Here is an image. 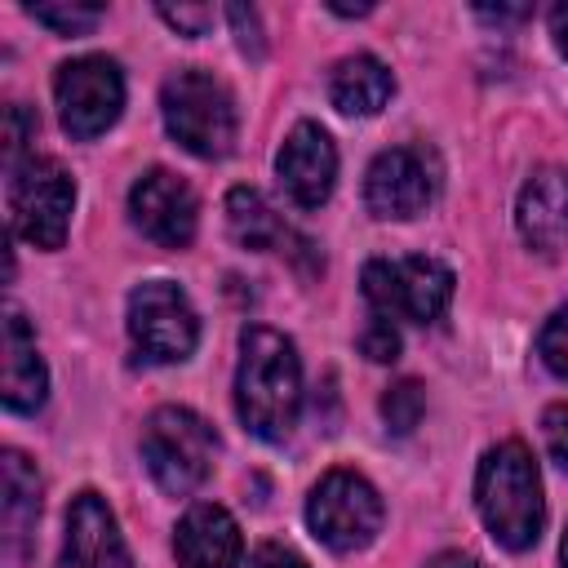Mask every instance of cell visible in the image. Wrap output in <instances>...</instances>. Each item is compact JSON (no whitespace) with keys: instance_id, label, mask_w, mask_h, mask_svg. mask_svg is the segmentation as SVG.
<instances>
[{"instance_id":"1","label":"cell","mask_w":568,"mask_h":568,"mask_svg":"<svg viewBox=\"0 0 568 568\" xmlns=\"http://www.w3.org/2000/svg\"><path fill=\"white\" fill-rule=\"evenodd\" d=\"M302 408V364L284 333L244 328L240 333V368H235V413L244 430L266 444L288 439Z\"/></svg>"},{"instance_id":"2","label":"cell","mask_w":568,"mask_h":568,"mask_svg":"<svg viewBox=\"0 0 568 568\" xmlns=\"http://www.w3.org/2000/svg\"><path fill=\"white\" fill-rule=\"evenodd\" d=\"M475 506L497 546H506V550L537 546V537L546 528V501H541L537 462L524 444L506 439L484 453V462L475 470Z\"/></svg>"},{"instance_id":"3","label":"cell","mask_w":568,"mask_h":568,"mask_svg":"<svg viewBox=\"0 0 568 568\" xmlns=\"http://www.w3.org/2000/svg\"><path fill=\"white\" fill-rule=\"evenodd\" d=\"M160 115H164V129L173 133L178 146H186L191 155L200 160H217L231 151L235 142V98L231 89L200 71V67H186V71H173L160 89Z\"/></svg>"},{"instance_id":"4","label":"cell","mask_w":568,"mask_h":568,"mask_svg":"<svg viewBox=\"0 0 568 568\" xmlns=\"http://www.w3.org/2000/svg\"><path fill=\"white\" fill-rule=\"evenodd\" d=\"M213 457H217V435L200 413L164 404V408H155L146 417V426H142V462H146L151 479L169 497L195 493L213 475Z\"/></svg>"},{"instance_id":"5","label":"cell","mask_w":568,"mask_h":568,"mask_svg":"<svg viewBox=\"0 0 568 568\" xmlns=\"http://www.w3.org/2000/svg\"><path fill=\"white\" fill-rule=\"evenodd\" d=\"M364 297L382 320L430 324L453 302V271L439 257H404V262H368Z\"/></svg>"},{"instance_id":"6","label":"cell","mask_w":568,"mask_h":568,"mask_svg":"<svg viewBox=\"0 0 568 568\" xmlns=\"http://www.w3.org/2000/svg\"><path fill=\"white\" fill-rule=\"evenodd\" d=\"M382 497L377 488L355 475V470H328L311 497H306V524L311 532L337 550V555H351V550H364L377 532H382Z\"/></svg>"},{"instance_id":"7","label":"cell","mask_w":568,"mask_h":568,"mask_svg":"<svg viewBox=\"0 0 568 568\" xmlns=\"http://www.w3.org/2000/svg\"><path fill=\"white\" fill-rule=\"evenodd\" d=\"M75 209V182L58 160H22L9 169V213L13 231L36 248H62Z\"/></svg>"},{"instance_id":"8","label":"cell","mask_w":568,"mask_h":568,"mask_svg":"<svg viewBox=\"0 0 568 568\" xmlns=\"http://www.w3.org/2000/svg\"><path fill=\"white\" fill-rule=\"evenodd\" d=\"M129 337L146 364H178L200 342V315L178 284L146 280L129 293Z\"/></svg>"},{"instance_id":"9","label":"cell","mask_w":568,"mask_h":568,"mask_svg":"<svg viewBox=\"0 0 568 568\" xmlns=\"http://www.w3.org/2000/svg\"><path fill=\"white\" fill-rule=\"evenodd\" d=\"M53 98H58V115L62 129L75 142H89L98 133H106L120 120L124 106V75L111 58L102 53H84L58 67L53 75Z\"/></svg>"},{"instance_id":"10","label":"cell","mask_w":568,"mask_h":568,"mask_svg":"<svg viewBox=\"0 0 568 568\" xmlns=\"http://www.w3.org/2000/svg\"><path fill=\"white\" fill-rule=\"evenodd\" d=\"M435 164L422 146H390L368 164L364 204L373 217H417L435 200Z\"/></svg>"},{"instance_id":"11","label":"cell","mask_w":568,"mask_h":568,"mask_svg":"<svg viewBox=\"0 0 568 568\" xmlns=\"http://www.w3.org/2000/svg\"><path fill=\"white\" fill-rule=\"evenodd\" d=\"M129 213H133L138 231L146 240H155L160 248H186L195 240V222H200L195 191L169 169H151L133 182Z\"/></svg>"},{"instance_id":"12","label":"cell","mask_w":568,"mask_h":568,"mask_svg":"<svg viewBox=\"0 0 568 568\" xmlns=\"http://www.w3.org/2000/svg\"><path fill=\"white\" fill-rule=\"evenodd\" d=\"M275 173H280V182H284V191L297 209H320L333 195V182H337L333 138L311 120L293 124V133L284 138V146L275 155Z\"/></svg>"},{"instance_id":"13","label":"cell","mask_w":568,"mask_h":568,"mask_svg":"<svg viewBox=\"0 0 568 568\" xmlns=\"http://www.w3.org/2000/svg\"><path fill=\"white\" fill-rule=\"evenodd\" d=\"M53 568H133L111 506L98 493H80L67 506V537Z\"/></svg>"},{"instance_id":"14","label":"cell","mask_w":568,"mask_h":568,"mask_svg":"<svg viewBox=\"0 0 568 568\" xmlns=\"http://www.w3.org/2000/svg\"><path fill=\"white\" fill-rule=\"evenodd\" d=\"M173 555H178V568H240V555H244L240 524L217 501H195L178 519Z\"/></svg>"},{"instance_id":"15","label":"cell","mask_w":568,"mask_h":568,"mask_svg":"<svg viewBox=\"0 0 568 568\" xmlns=\"http://www.w3.org/2000/svg\"><path fill=\"white\" fill-rule=\"evenodd\" d=\"M515 222L524 244H532L537 253L568 248V169H537L519 191Z\"/></svg>"},{"instance_id":"16","label":"cell","mask_w":568,"mask_h":568,"mask_svg":"<svg viewBox=\"0 0 568 568\" xmlns=\"http://www.w3.org/2000/svg\"><path fill=\"white\" fill-rule=\"evenodd\" d=\"M36 519H40V475L18 448H9L4 453V501H0V550L9 568L27 564L36 546Z\"/></svg>"},{"instance_id":"17","label":"cell","mask_w":568,"mask_h":568,"mask_svg":"<svg viewBox=\"0 0 568 568\" xmlns=\"http://www.w3.org/2000/svg\"><path fill=\"white\" fill-rule=\"evenodd\" d=\"M4 377H0V399L4 408L13 413H36L44 404V390H49V373H44V359L36 351V333L27 324L22 311H9L4 315Z\"/></svg>"},{"instance_id":"18","label":"cell","mask_w":568,"mask_h":568,"mask_svg":"<svg viewBox=\"0 0 568 568\" xmlns=\"http://www.w3.org/2000/svg\"><path fill=\"white\" fill-rule=\"evenodd\" d=\"M390 89H395V80L386 71V62H377L373 53L342 58L328 75V102L342 115H377L390 102Z\"/></svg>"},{"instance_id":"19","label":"cell","mask_w":568,"mask_h":568,"mask_svg":"<svg viewBox=\"0 0 568 568\" xmlns=\"http://www.w3.org/2000/svg\"><path fill=\"white\" fill-rule=\"evenodd\" d=\"M226 226L235 235L240 248H284L288 244V226L275 217V209L253 191V186H235L226 195Z\"/></svg>"},{"instance_id":"20","label":"cell","mask_w":568,"mask_h":568,"mask_svg":"<svg viewBox=\"0 0 568 568\" xmlns=\"http://www.w3.org/2000/svg\"><path fill=\"white\" fill-rule=\"evenodd\" d=\"M27 13L58 36H89L102 18V4H31Z\"/></svg>"},{"instance_id":"21","label":"cell","mask_w":568,"mask_h":568,"mask_svg":"<svg viewBox=\"0 0 568 568\" xmlns=\"http://www.w3.org/2000/svg\"><path fill=\"white\" fill-rule=\"evenodd\" d=\"M422 408H426V395H422V386L417 382H395L386 395H382V417H386V426L395 430V435H408L417 422H422Z\"/></svg>"},{"instance_id":"22","label":"cell","mask_w":568,"mask_h":568,"mask_svg":"<svg viewBox=\"0 0 568 568\" xmlns=\"http://www.w3.org/2000/svg\"><path fill=\"white\" fill-rule=\"evenodd\" d=\"M537 355L546 359V368H550L555 377L568 382V306H559V311L546 320V328H541V337H537Z\"/></svg>"},{"instance_id":"23","label":"cell","mask_w":568,"mask_h":568,"mask_svg":"<svg viewBox=\"0 0 568 568\" xmlns=\"http://www.w3.org/2000/svg\"><path fill=\"white\" fill-rule=\"evenodd\" d=\"M541 439H546V453L559 470H568V399L550 404L546 417H541Z\"/></svg>"},{"instance_id":"24","label":"cell","mask_w":568,"mask_h":568,"mask_svg":"<svg viewBox=\"0 0 568 568\" xmlns=\"http://www.w3.org/2000/svg\"><path fill=\"white\" fill-rule=\"evenodd\" d=\"M359 346H364V355H368V359L390 364V359L399 355V333H395V324H390V320L368 315V328L359 333Z\"/></svg>"},{"instance_id":"25","label":"cell","mask_w":568,"mask_h":568,"mask_svg":"<svg viewBox=\"0 0 568 568\" xmlns=\"http://www.w3.org/2000/svg\"><path fill=\"white\" fill-rule=\"evenodd\" d=\"M160 18L173 27V31H182V36H204L209 27H213V18H217V9L213 4H160Z\"/></svg>"},{"instance_id":"26","label":"cell","mask_w":568,"mask_h":568,"mask_svg":"<svg viewBox=\"0 0 568 568\" xmlns=\"http://www.w3.org/2000/svg\"><path fill=\"white\" fill-rule=\"evenodd\" d=\"M4 124H9V129H4V164L18 169V151H22V142H27V133H31L36 124H31V115H27L22 106H9Z\"/></svg>"},{"instance_id":"27","label":"cell","mask_w":568,"mask_h":568,"mask_svg":"<svg viewBox=\"0 0 568 568\" xmlns=\"http://www.w3.org/2000/svg\"><path fill=\"white\" fill-rule=\"evenodd\" d=\"M226 22L235 27V36H240V49H244V53H248V49H253V53H262V40H257V36H262V27H257V13H253V9L231 4V9H226Z\"/></svg>"},{"instance_id":"28","label":"cell","mask_w":568,"mask_h":568,"mask_svg":"<svg viewBox=\"0 0 568 568\" xmlns=\"http://www.w3.org/2000/svg\"><path fill=\"white\" fill-rule=\"evenodd\" d=\"M248 568H306V564H302L293 550H284V546L271 541V546H257V550H253Z\"/></svg>"},{"instance_id":"29","label":"cell","mask_w":568,"mask_h":568,"mask_svg":"<svg viewBox=\"0 0 568 568\" xmlns=\"http://www.w3.org/2000/svg\"><path fill=\"white\" fill-rule=\"evenodd\" d=\"M475 13H479L484 22H497V27H501V22H524L532 9H528V4H497V9H484V4H479Z\"/></svg>"},{"instance_id":"30","label":"cell","mask_w":568,"mask_h":568,"mask_svg":"<svg viewBox=\"0 0 568 568\" xmlns=\"http://www.w3.org/2000/svg\"><path fill=\"white\" fill-rule=\"evenodd\" d=\"M550 36H555V49L568 58V0L550 9Z\"/></svg>"},{"instance_id":"31","label":"cell","mask_w":568,"mask_h":568,"mask_svg":"<svg viewBox=\"0 0 568 568\" xmlns=\"http://www.w3.org/2000/svg\"><path fill=\"white\" fill-rule=\"evenodd\" d=\"M426 568H479L470 555H462V550H444V555H435Z\"/></svg>"},{"instance_id":"32","label":"cell","mask_w":568,"mask_h":568,"mask_svg":"<svg viewBox=\"0 0 568 568\" xmlns=\"http://www.w3.org/2000/svg\"><path fill=\"white\" fill-rule=\"evenodd\" d=\"M559 559H564V568H568V532H564V546H559Z\"/></svg>"}]
</instances>
